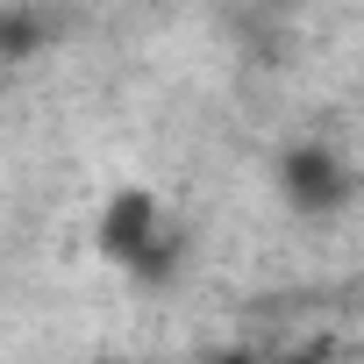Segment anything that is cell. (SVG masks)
<instances>
[{
  "instance_id": "6da1fadb",
  "label": "cell",
  "mask_w": 364,
  "mask_h": 364,
  "mask_svg": "<svg viewBox=\"0 0 364 364\" xmlns=\"http://www.w3.org/2000/svg\"><path fill=\"white\" fill-rule=\"evenodd\" d=\"M100 250L122 264H150L157 257V200L150 193H114V208L100 215Z\"/></svg>"
},
{
  "instance_id": "7a4b0ae2",
  "label": "cell",
  "mask_w": 364,
  "mask_h": 364,
  "mask_svg": "<svg viewBox=\"0 0 364 364\" xmlns=\"http://www.w3.org/2000/svg\"><path fill=\"white\" fill-rule=\"evenodd\" d=\"M100 364H122V357H100Z\"/></svg>"
}]
</instances>
